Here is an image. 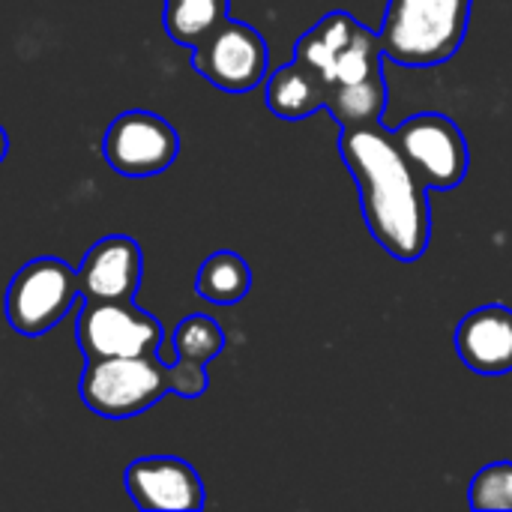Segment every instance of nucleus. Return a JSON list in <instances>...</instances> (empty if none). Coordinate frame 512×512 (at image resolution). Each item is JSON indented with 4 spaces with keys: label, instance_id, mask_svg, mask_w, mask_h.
I'll return each instance as SVG.
<instances>
[{
    "label": "nucleus",
    "instance_id": "nucleus-1",
    "mask_svg": "<svg viewBox=\"0 0 512 512\" xmlns=\"http://www.w3.org/2000/svg\"><path fill=\"white\" fill-rule=\"evenodd\" d=\"M339 156L360 192V213L375 243L396 261H420L432 240L426 186L417 180L381 120L342 129Z\"/></svg>",
    "mask_w": 512,
    "mask_h": 512
},
{
    "label": "nucleus",
    "instance_id": "nucleus-2",
    "mask_svg": "<svg viewBox=\"0 0 512 512\" xmlns=\"http://www.w3.org/2000/svg\"><path fill=\"white\" fill-rule=\"evenodd\" d=\"M294 57L318 72L324 84V108L339 129L378 123L384 117L387 78L381 39L351 12L336 9L315 21L297 39Z\"/></svg>",
    "mask_w": 512,
    "mask_h": 512
},
{
    "label": "nucleus",
    "instance_id": "nucleus-3",
    "mask_svg": "<svg viewBox=\"0 0 512 512\" xmlns=\"http://www.w3.org/2000/svg\"><path fill=\"white\" fill-rule=\"evenodd\" d=\"M474 0H387L378 30L381 51L399 66L429 69L456 57Z\"/></svg>",
    "mask_w": 512,
    "mask_h": 512
},
{
    "label": "nucleus",
    "instance_id": "nucleus-4",
    "mask_svg": "<svg viewBox=\"0 0 512 512\" xmlns=\"http://www.w3.org/2000/svg\"><path fill=\"white\" fill-rule=\"evenodd\" d=\"M78 393L96 417L132 420L168 393V366L159 354L87 360Z\"/></svg>",
    "mask_w": 512,
    "mask_h": 512
},
{
    "label": "nucleus",
    "instance_id": "nucleus-5",
    "mask_svg": "<svg viewBox=\"0 0 512 512\" xmlns=\"http://www.w3.org/2000/svg\"><path fill=\"white\" fill-rule=\"evenodd\" d=\"M78 297V270L60 258H33L6 288V321L21 336H42L72 312Z\"/></svg>",
    "mask_w": 512,
    "mask_h": 512
},
{
    "label": "nucleus",
    "instance_id": "nucleus-6",
    "mask_svg": "<svg viewBox=\"0 0 512 512\" xmlns=\"http://www.w3.org/2000/svg\"><path fill=\"white\" fill-rule=\"evenodd\" d=\"M393 141L426 189L450 192L468 177V138L447 114H414L393 129Z\"/></svg>",
    "mask_w": 512,
    "mask_h": 512
},
{
    "label": "nucleus",
    "instance_id": "nucleus-7",
    "mask_svg": "<svg viewBox=\"0 0 512 512\" xmlns=\"http://www.w3.org/2000/svg\"><path fill=\"white\" fill-rule=\"evenodd\" d=\"M75 339L87 360L159 354L162 324L135 300H84Z\"/></svg>",
    "mask_w": 512,
    "mask_h": 512
},
{
    "label": "nucleus",
    "instance_id": "nucleus-8",
    "mask_svg": "<svg viewBox=\"0 0 512 512\" xmlns=\"http://www.w3.org/2000/svg\"><path fill=\"white\" fill-rule=\"evenodd\" d=\"M267 42L246 24L225 18L207 39L192 48V66L225 93H249L267 78Z\"/></svg>",
    "mask_w": 512,
    "mask_h": 512
},
{
    "label": "nucleus",
    "instance_id": "nucleus-9",
    "mask_svg": "<svg viewBox=\"0 0 512 512\" xmlns=\"http://www.w3.org/2000/svg\"><path fill=\"white\" fill-rule=\"evenodd\" d=\"M180 153L177 129L153 111H123L102 138V156L120 177L144 180L174 165Z\"/></svg>",
    "mask_w": 512,
    "mask_h": 512
},
{
    "label": "nucleus",
    "instance_id": "nucleus-10",
    "mask_svg": "<svg viewBox=\"0 0 512 512\" xmlns=\"http://www.w3.org/2000/svg\"><path fill=\"white\" fill-rule=\"evenodd\" d=\"M126 492L138 510H204V483L198 471L177 456H147L126 468Z\"/></svg>",
    "mask_w": 512,
    "mask_h": 512
},
{
    "label": "nucleus",
    "instance_id": "nucleus-11",
    "mask_svg": "<svg viewBox=\"0 0 512 512\" xmlns=\"http://www.w3.org/2000/svg\"><path fill=\"white\" fill-rule=\"evenodd\" d=\"M141 273V246L126 234H111L87 249L78 267V288L84 300H135Z\"/></svg>",
    "mask_w": 512,
    "mask_h": 512
},
{
    "label": "nucleus",
    "instance_id": "nucleus-12",
    "mask_svg": "<svg viewBox=\"0 0 512 512\" xmlns=\"http://www.w3.org/2000/svg\"><path fill=\"white\" fill-rule=\"evenodd\" d=\"M456 354L477 375L512 372V309L501 303L468 312L456 327Z\"/></svg>",
    "mask_w": 512,
    "mask_h": 512
},
{
    "label": "nucleus",
    "instance_id": "nucleus-13",
    "mask_svg": "<svg viewBox=\"0 0 512 512\" xmlns=\"http://www.w3.org/2000/svg\"><path fill=\"white\" fill-rule=\"evenodd\" d=\"M264 99L267 108L282 117V120H306L315 111L324 108V84L318 78V72L303 63V60H291L285 66H279L267 84H264Z\"/></svg>",
    "mask_w": 512,
    "mask_h": 512
},
{
    "label": "nucleus",
    "instance_id": "nucleus-14",
    "mask_svg": "<svg viewBox=\"0 0 512 512\" xmlns=\"http://www.w3.org/2000/svg\"><path fill=\"white\" fill-rule=\"evenodd\" d=\"M252 288V270L249 264L237 255V252H213L198 276H195V291L198 297H204L207 303H216V306H234L240 303Z\"/></svg>",
    "mask_w": 512,
    "mask_h": 512
},
{
    "label": "nucleus",
    "instance_id": "nucleus-15",
    "mask_svg": "<svg viewBox=\"0 0 512 512\" xmlns=\"http://www.w3.org/2000/svg\"><path fill=\"white\" fill-rule=\"evenodd\" d=\"M231 0H165L162 24L165 33L186 48H195L201 39H207L228 15Z\"/></svg>",
    "mask_w": 512,
    "mask_h": 512
},
{
    "label": "nucleus",
    "instance_id": "nucleus-16",
    "mask_svg": "<svg viewBox=\"0 0 512 512\" xmlns=\"http://www.w3.org/2000/svg\"><path fill=\"white\" fill-rule=\"evenodd\" d=\"M174 357L192 360V363H210L225 351V333L210 315H189L174 330Z\"/></svg>",
    "mask_w": 512,
    "mask_h": 512
},
{
    "label": "nucleus",
    "instance_id": "nucleus-17",
    "mask_svg": "<svg viewBox=\"0 0 512 512\" xmlns=\"http://www.w3.org/2000/svg\"><path fill=\"white\" fill-rule=\"evenodd\" d=\"M471 507L480 512H512V462L483 468L468 489Z\"/></svg>",
    "mask_w": 512,
    "mask_h": 512
},
{
    "label": "nucleus",
    "instance_id": "nucleus-18",
    "mask_svg": "<svg viewBox=\"0 0 512 512\" xmlns=\"http://www.w3.org/2000/svg\"><path fill=\"white\" fill-rule=\"evenodd\" d=\"M207 369L204 363H192V360H180L174 357V363H168V393L180 396V399H198L207 393Z\"/></svg>",
    "mask_w": 512,
    "mask_h": 512
},
{
    "label": "nucleus",
    "instance_id": "nucleus-19",
    "mask_svg": "<svg viewBox=\"0 0 512 512\" xmlns=\"http://www.w3.org/2000/svg\"><path fill=\"white\" fill-rule=\"evenodd\" d=\"M6 153H9V138H6V129L0 126V162L6 159Z\"/></svg>",
    "mask_w": 512,
    "mask_h": 512
}]
</instances>
